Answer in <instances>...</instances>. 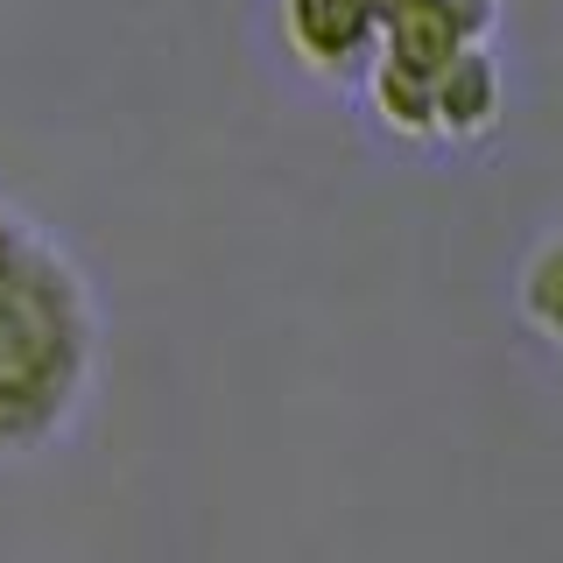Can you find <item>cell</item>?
I'll return each instance as SVG.
<instances>
[{
  "instance_id": "8992f818",
  "label": "cell",
  "mask_w": 563,
  "mask_h": 563,
  "mask_svg": "<svg viewBox=\"0 0 563 563\" xmlns=\"http://www.w3.org/2000/svg\"><path fill=\"white\" fill-rule=\"evenodd\" d=\"M515 310L542 345L563 352V225H550V233L528 246V261L515 275Z\"/></svg>"
},
{
  "instance_id": "ba28073f",
  "label": "cell",
  "mask_w": 563,
  "mask_h": 563,
  "mask_svg": "<svg viewBox=\"0 0 563 563\" xmlns=\"http://www.w3.org/2000/svg\"><path fill=\"white\" fill-rule=\"evenodd\" d=\"M374 8H380V22H395V14H401V8H416V0H374Z\"/></svg>"
},
{
  "instance_id": "6da1fadb",
  "label": "cell",
  "mask_w": 563,
  "mask_h": 563,
  "mask_svg": "<svg viewBox=\"0 0 563 563\" xmlns=\"http://www.w3.org/2000/svg\"><path fill=\"white\" fill-rule=\"evenodd\" d=\"M106 317L85 268L29 211L0 205V457L49 451L85 416Z\"/></svg>"
},
{
  "instance_id": "3957f363",
  "label": "cell",
  "mask_w": 563,
  "mask_h": 563,
  "mask_svg": "<svg viewBox=\"0 0 563 563\" xmlns=\"http://www.w3.org/2000/svg\"><path fill=\"white\" fill-rule=\"evenodd\" d=\"M500 113H507L500 57H493V43H465V57L437 78V141L472 148V141H486L500 128Z\"/></svg>"
},
{
  "instance_id": "277c9868",
  "label": "cell",
  "mask_w": 563,
  "mask_h": 563,
  "mask_svg": "<svg viewBox=\"0 0 563 563\" xmlns=\"http://www.w3.org/2000/svg\"><path fill=\"white\" fill-rule=\"evenodd\" d=\"M465 43L472 35L451 22L444 0H416V8H401L395 22L380 29V57L409 64V70H422V78H444V70L465 57Z\"/></svg>"
},
{
  "instance_id": "7a4b0ae2",
  "label": "cell",
  "mask_w": 563,
  "mask_h": 563,
  "mask_svg": "<svg viewBox=\"0 0 563 563\" xmlns=\"http://www.w3.org/2000/svg\"><path fill=\"white\" fill-rule=\"evenodd\" d=\"M380 8L374 0H282V43L324 85H366L380 57Z\"/></svg>"
},
{
  "instance_id": "52a82bcc",
  "label": "cell",
  "mask_w": 563,
  "mask_h": 563,
  "mask_svg": "<svg viewBox=\"0 0 563 563\" xmlns=\"http://www.w3.org/2000/svg\"><path fill=\"white\" fill-rule=\"evenodd\" d=\"M451 22L472 35V43H493V22H500V0H444Z\"/></svg>"
},
{
  "instance_id": "5b68a950",
  "label": "cell",
  "mask_w": 563,
  "mask_h": 563,
  "mask_svg": "<svg viewBox=\"0 0 563 563\" xmlns=\"http://www.w3.org/2000/svg\"><path fill=\"white\" fill-rule=\"evenodd\" d=\"M366 106H374V128L395 134V141H437V78L395 64V57H374L366 70Z\"/></svg>"
}]
</instances>
